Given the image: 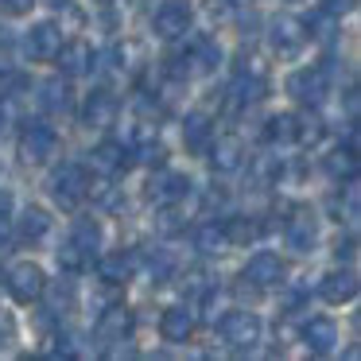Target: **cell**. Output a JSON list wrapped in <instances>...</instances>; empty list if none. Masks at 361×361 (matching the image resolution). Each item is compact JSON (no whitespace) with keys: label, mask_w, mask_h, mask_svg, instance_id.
Here are the masks:
<instances>
[{"label":"cell","mask_w":361,"mask_h":361,"mask_svg":"<svg viewBox=\"0 0 361 361\" xmlns=\"http://www.w3.org/2000/svg\"><path fill=\"white\" fill-rule=\"evenodd\" d=\"M97 249H102V226H97L94 218H78L71 229V241L59 249V264H63L66 272H82V268L97 257Z\"/></svg>","instance_id":"cell-1"},{"label":"cell","mask_w":361,"mask_h":361,"mask_svg":"<svg viewBox=\"0 0 361 361\" xmlns=\"http://www.w3.org/2000/svg\"><path fill=\"white\" fill-rule=\"evenodd\" d=\"M51 195H55L59 206H66V210H74V206L82 202V198L90 195V175L86 167L78 164H63L55 171V179H51Z\"/></svg>","instance_id":"cell-2"},{"label":"cell","mask_w":361,"mask_h":361,"mask_svg":"<svg viewBox=\"0 0 361 361\" xmlns=\"http://www.w3.org/2000/svg\"><path fill=\"white\" fill-rule=\"evenodd\" d=\"M221 338H226L233 350H257L260 342V319L252 311H229L226 319H221Z\"/></svg>","instance_id":"cell-3"},{"label":"cell","mask_w":361,"mask_h":361,"mask_svg":"<svg viewBox=\"0 0 361 361\" xmlns=\"http://www.w3.org/2000/svg\"><path fill=\"white\" fill-rule=\"evenodd\" d=\"M59 152V136L51 125H27L24 136H20V156H24V164H47L51 156Z\"/></svg>","instance_id":"cell-4"},{"label":"cell","mask_w":361,"mask_h":361,"mask_svg":"<svg viewBox=\"0 0 361 361\" xmlns=\"http://www.w3.org/2000/svg\"><path fill=\"white\" fill-rule=\"evenodd\" d=\"M8 291L16 303H35V299L47 291V276H43L39 264H32V260H24V264H16L8 272Z\"/></svg>","instance_id":"cell-5"},{"label":"cell","mask_w":361,"mask_h":361,"mask_svg":"<svg viewBox=\"0 0 361 361\" xmlns=\"http://www.w3.org/2000/svg\"><path fill=\"white\" fill-rule=\"evenodd\" d=\"M288 94L303 105H319L326 97V71L322 66H307V71H295L288 78Z\"/></svg>","instance_id":"cell-6"},{"label":"cell","mask_w":361,"mask_h":361,"mask_svg":"<svg viewBox=\"0 0 361 361\" xmlns=\"http://www.w3.org/2000/svg\"><path fill=\"white\" fill-rule=\"evenodd\" d=\"M187 27H190V4L187 0H164L156 8V35L179 39V35H187Z\"/></svg>","instance_id":"cell-7"},{"label":"cell","mask_w":361,"mask_h":361,"mask_svg":"<svg viewBox=\"0 0 361 361\" xmlns=\"http://www.w3.org/2000/svg\"><path fill=\"white\" fill-rule=\"evenodd\" d=\"M307 24L303 20H295V16H276L272 20V47L280 51V55H299L303 51V43H307Z\"/></svg>","instance_id":"cell-8"},{"label":"cell","mask_w":361,"mask_h":361,"mask_svg":"<svg viewBox=\"0 0 361 361\" xmlns=\"http://www.w3.org/2000/svg\"><path fill=\"white\" fill-rule=\"evenodd\" d=\"M55 59H59V71H63L66 78H82V74L94 71V47H90L86 39L63 43V47L55 51Z\"/></svg>","instance_id":"cell-9"},{"label":"cell","mask_w":361,"mask_h":361,"mask_svg":"<svg viewBox=\"0 0 361 361\" xmlns=\"http://www.w3.org/2000/svg\"><path fill=\"white\" fill-rule=\"evenodd\" d=\"M187 195H190L187 175L159 171V175H152V183H148V202H156V206H171V202H179V198H187Z\"/></svg>","instance_id":"cell-10"},{"label":"cell","mask_w":361,"mask_h":361,"mask_svg":"<svg viewBox=\"0 0 361 361\" xmlns=\"http://www.w3.org/2000/svg\"><path fill=\"white\" fill-rule=\"evenodd\" d=\"M245 280L252 283V288H276V283H283V264L276 252H257V257L245 264Z\"/></svg>","instance_id":"cell-11"},{"label":"cell","mask_w":361,"mask_h":361,"mask_svg":"<svg viewBox=\"0 0 361 361\" xmlns=\"http://www.w3.org/2000/svg\"><path fill=\"white\" fill-rule=\"evenodd\" d=\"M206 148H210V167H214V171H221V175H233L237 167L245 164L241 136H221L218 144H206Z\"/></svg>","instance_id":"cell-12"},{"label":"cell","mask_w":361,"mask_h":361,"mask_svg":"<svg viewBox=\"0 0 361 361\" xmlns=\"http://www.w3.org/2000/svg\"><path fill=\"white\" fill-rule=\"evenodd\" d=\"M283 237H288V245L295 252H311L314 249V237H319V226H314V214L307 210H295L288 218V226H283Z\"/></svg>","instance_id":"cell-13"},{"label":"cell","mask_w":361,"mask_h":361,"mask_svg":"<svg viewBox=\"0 0 361 361\" xmlns=\"http://www.w3.org/2000/svg\"><path fill=\"white\" fill-rule=\"evenodd\" d=\"M82 121H86L90 128H109L113 121H117V102H113L109 90H94V94L86 97V109H82Z\"/></svg>","instance_id":"cell-14"},{"label":"cell","mask_w":361,"mask_h":361,"mask_svg":"<svg viewBox=\"0 0 361 361\" xmlns=\"http://www.w3.org/2000/svg\"><path fill=\"white\" fill-rule=\"evenodd\" d=\"M136 314L128 311L125 303H113L109 311H102V319H97V334L109 338V342H125V334L133 330Z\"/></svg>","instance_id":"cell-15"},{"label":"cell","mask_w":361,"mask_h":361,"mask_svg":"<svg viewBox=\"0 0 361 361\" xmlns=\"http://www.w3.org/2000/svg\"><path fill=\"white\" fill-rule=\"evenodd\" d=\"M159 334L167 342H187L195 334V311H187V307H167L164 319H159Z\"/></svg>","instance_id":"cell-16"},{"label":"cell","mask_w":361,"mask_h":361,"mask_svg":"<svg viewBox=\"0 0 361 361\" xmlns=\"http://www.w3.org/2000/svg\"><path fill=\"white\" fill-rule=\"evenodd\" d=\"M59 47H63V32L55 24H35L27 32V55L32 59H55Z\"/></svg>","instance_id":"cell-17"},{"label":"cell","mask_w":361,"mask_h":361,"mask_svg":"<svg viewBox=\"0 0 361 361\" xmlns=\"http://www.w3.org/2000/svg\"><path fill=\"white\" fill-rule=\"evenodd\" d=\"M322 299L326 303H350L353 295H357V276L350 272V268H342V272H330L322 276Z\"/></svg>","instance_id":"cell-18"},{"label":"cell","mask_w":361,"mask_h":361,"mask_svg":"<svg viewBox=\"0 0 361 361\" xmlns=\"http://www.w3.org/2000/svg\"><path fill=\"white\" fill-rule=\"evenodd\" d=\"M303 342L311 353H330L338 345V326L330 319H311L303 326Z\"/></svg>","instance_id":"cell-19"},{"label":"cell","mask_w":361,"mask_h":361,"mask_svg":"<svg viewBox=\"0 0 361 361\" xmlns=\"http://www.w3.org/2000/svg\"><path fill=\"white\" fill-rule=\"evenodd\" d=\"M90 167H94L97 175H117L121 167H125V148H121L117 140L97 144V148L90 152Z\"/></svg>","instance_id":"cell-20"},{"label":"cell","mask_w":361,"mask_h":361,"mask_svg":"<svg viewBox=\"0 0 361 361\" xmlns=\"http://www.w3.org/2000/svg\"><path fill=\"white\" fill-rule=\"evenodd\" d=\"M136 252H113V257H105L102 260V280H109V283H128L136 276Z\"/></svg>","instance_id":"cell-21"},{"label":"cell","mask_w":361,"mask_h":361,"mask_svg":"<svg viewBox=\"0 0 361 361\" xmlns=\"http://www.w3.org/2000/svg\"><path fill=\"white\" fill-rule=\"evenodd\" d=\"M183 144L190 152H206V144H210V117L206 113H190L183 121Z\"/></svg>","instance_id":"cell-22"},{"label":"cell","mask_w":361,"mask_h":361,"mask_svg":"<svg viewBox=\"0 0 361 361\" xmlns=\"http://www.w3.org/2000/svg\"><path fill=\"white\" fill-rule=\"evenodd\" d=\"M264 94H268V78H260V74H241V71H237V82H233L237 105H257Z\"/></svg>","instance_id":"cell-23"},{"label":"cell","mask_w":361,"mask_h":361,"mask_svg":"<svg viewBox=\"0 0 361 361\" xmlns=\"http://www.w3.org/2000/svg\"><path fill=\"white\" fill-rule=\"evenodd\" d=\"M264 136L272 144H299V117L295 113H276V117L268 121Z\"/></svg>","instance_id":"cell-24"},{"label":"cell","mask_w":361,"mask_h":361,"mask_svg":"<svg viewBox=\"0 0 361 361\" xmlns=\"http://www.w3.org/2000/svg\"><path fill=\"white\" fill-rule=\"evenodd\" d=\"M47 229H51V214L43 210V206H27V210L20 214V237H24V241H39Z\"/></svg>","instance_id":"cell-25"},{"label":"cell","mask_w":361,"mask_h":361,"mask_svg":"<svg viewBox=\"0 0 361 361\" xmlns=\"http://www.w3.org/2000/svg\"><path fill=\"white\" fill-rule=\"evenodd\" d=\"M218 59H221V51L214 43H198L190 51V59H183V63H190V66H183V74H210L218 66Z\"/></svg>","instance_id":"cell-26"},{"label":"cell","mask_w":361,"mask_h":361,"mask_svg":"<svg viewBox=\"0 0 361 361\" xmlns=\"http://www.w3.org/2000/svg\"><path fill=\"white\" fill-rule=\"evenodd\" d=\"M195 245L202 252H221V249H229V237H226V226H218V221H206V226H198V233H195Z\"/></svg>","instance_id":"cell-27"},{"label":"cell","mask_w":361,"mask_h":361,"mask_svg":"<svg viewBox=\"0 0 361 361\" xmlns=\"http://www.w3.org/2000/svg\"><path fill=\"white\" fill-rule=\"evenodd\" d=\"M39 102H43V109H51V113H63L66 105H71V90H66V82H63V78H51V82H43V86H39Z\"/></svg>","instance_id":"cell-28"},{"label":"cell","mask_w":361,"mask_h":361,"mask_svg":"<svg viewBox=\"0 0 361 361\" xmlns=\"http://www.w3.org/2000/svg\"><path fill=\"white\" fill-rule=\"evenodd\" d=\"M326 171L334 175V179H350L353 171H357V148H350V144H345V148H338V152H330L326 156Z\"/></svg>","instance_id":"cell-29"},{"label":"cell","mask_w":361,"mask_h":361,"mask_svg":"<svg viewBox=\"0 0 361 361\" xmlns=\"http://www.w3.org/2000/svg\"><path fill=\"white\" fill-rule=\"evenodd\" d=\"M226 237H229V245H245V241H252V237H257V221L229 218V221H226Z\"/></svg>","instance_id":"cell-30"},{"label":"cell","mask_w":361,"mask_h":361,"mask_svg":"<svg viewBox=\"0 0 361 361\" xmlns=\"http://www.w3.org/2000/svg\"><path fill=\"white\" fill-rule=\"evenodd\" d=\"M171 272H175V257H167V252H156V257H152V280L164 283V280H171Z\"/></svg>","instance_id":"cell-31"},{"label":"cell","mask_w":361,"mask_h":361,"mask_svg":"<svg viewBox=\"0 0 361 361\" xmlns=\"http://www.w3.org/2000/svg\"><path fill=\"white\" fill-rule=\"evenodd\" d=\"M159 159H164L159 140H140L136 144V164H159Z\"/></svg>","instance_id":"cell-32"},{"label":"cell","mask_w":361,"mask_h":361,"mask_svg":"<svg viewBox=\"0 0 361 361\" xmlns=\"http://www.w3.org/2000/svg\"><path fill=\"white\" fill-rule=\"evenodd\" d=\"M35 0H0V16H27Z\"/></svg>","instance_id":"cell-33"},{"label":"cell","mask_w":361,"mask_h":361,"mask_svg":"<svg viewBox=\"0 0 361 361\" xmlns=\"http://www.w3.org/2000/svg\"><path fill=\"white\" fill-rule=\"evenodd\" d=\"M206 12H210V20H229L233 16V0H206Z\"/></svg>","instance_id":"cell-34"},{"label":"cell","mask_w":361,"mask_h":361,"mask_svg":"<svg viewBox=\"0 0 361 361\" xmlns=\"http://www.w3.org/2000/svg\"><path fill=\"white\" fill-rule=\"evenodd\" d=\"M144 51H140V43H125V47H117V59H121V66H128V71H133V66H140V63H133V59H140Z\"/></svg>","instance_id":"cell-35"},{"label":"cell","mask_w":361,"mask_h":361,"mask_svg":"<svg viewBox=\"0 0 361 361\" xmlns=\"http://www.w3.org/2000/svg\"><path fill=\"white\" fill-rule=\"evenodd\" d=\"M55 307H63V311H66V307H74V283L71 280L55 288Z\"/></svg>","instance_id":"cell-36"},{"label":"cell","mask_w":361,"mask_h":361,"mask_svg":"<svg viewBox=\"0 0 361 361\" xmlns=\"http://www.w3.org/2000/svg\"><path fill=\"white\" fill-rule=\"evenodd\" d=\"M241 74H260V78H268V71H264V63H260L257 55H245L241 59V66H237Z\"/></svg>","instance_id":"cell-37"},{"label":"cell","mask_w":361,"mask_h":361,"mask_svg":"<svg viewBox=\"0 0 361 361\" xmlns=\"http://www.w3.org/2000/svg\"><path fill=\"white\" fill-rule=\"evenodd\" d=\"M322 12H326V16H345V12H353V0H326Z\"/></svg>","instance_id":"cell-38"},{"label":"cell","mask_w":361,"mask_h":361,"mask_svg":"<svg viewBox=\"0 0 361 361\" xmlns=\"http://www.w3.org/2000/svg\"><path fill=\"white\" fill-rule=\"evenodd\" d=\"M353 252H357V241H353V237H345V241H338L334 257L338 260H353Z\"/></svg>","instance_id":"cell-39"},{"label":"cell","mask_w":361,"mask_h":361,"mask_svg":"<svg viewBox=\"0 0 361 361\" xmlns=\"http://www.w3.org/2000/svg\"><path fill=\"white\" fill-rule=\"evenodd\" d=\"M8 210H12V195H4V190H0V214L8 218Z\"/></svg>","instance_id":"cell-40"},{"label":"cell","mask_w":361,"mask_h":361,"mask_svg":"<svg viewBox=\"0 0 361 361\" xmlns=\"http://www.w3.org/2000/svg\"><path fill=\"white\" fill-rule=\"evenodd\" d=\"M4 121H8V117H4V105H0V128H4Z\"/></svg>","instance_id":"cell-41"}]
</instances>
